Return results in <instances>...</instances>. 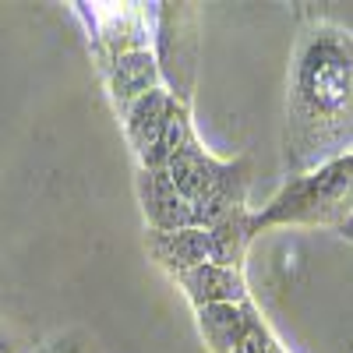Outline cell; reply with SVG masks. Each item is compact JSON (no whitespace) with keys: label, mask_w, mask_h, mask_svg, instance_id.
Returning <instances> with one entry per match:
<instances>
[{"label":"cell","mask_w":353,"mask_h":353,"mask_svg":"<svg viewBox=\"0 0 353 353\" xmlns=\"http://www.w3.org/2000/svg\"><path fill=\"white\" fill-rule=\"evenodd\" d=\"M226 353H290V350L276 339V332L269 329V321L261 318L254 301H248L244 304V321H241V329H237V336H233Z\"/></svg>","instance_id":"obj_13"},{"label":"cell","mask_w":353,"mask_h":353,"mask_svg":"<svg viewBox=\"0 0 353 353\" xmlns=\"http://www.w3.org/2000/svg\"><path fill=\"white\" fill-rule=\"evenodd\" d=\"M251 241H254V233H251V209L233 212V216H226L223 223L209 226L212 265L244 272V258H248V244H251Z\"/></svg>","instance_id":"obj_11"},{"label":"cell","mask_w":353,"mask_h":353,"mask_svg":"<svg viewBox=\"0 0 353 353\" xmlns=\"http://www.w3.org/2000/svg\"><path fill=\"white\" fill-rule=\"evenodd\" d=\"M0 353H14V350H11V343L4 339V332H0Z\"/></svg>","instance_id":"obj_17"},{"label":"cell","mask_w":353,"mask_h":353,"mask_svg":"<svg viewBox=\"0 0 353 353\" xmlns=\"http://www.w3.org/2000/svg\"><path fill=\"white\" fill-rule=\"evenodd\" d=\"M244 304H212V307H194V321H198V332L209 346V353H226L233 336H237L241 321H244Z\"/></svg>","instance_id":"obj_12"},{"label":"cell","mask_w":353,"mask_h":353,"mask_svg":"<svg viewBox=\"0 0 353 353\" xmlns=\"http://www.w3.org/2000/svg\"><path fill=\"white\" fill-rule=\"evenodd\" d=\"M170 103H173V96L166 92V88H156V92L141 96V99L121 117L124 138H128V145H131L138 166H145V170H156V163H159V145H163V131H166Z\"/></svg>","instance_id":"obj_7"},{"label":"cell","mask_w":353,"mask_h":353,"mask_svg":"<svg viewBox=\"0 0 353 353\" xmlns=\"http://www.w3.org/2000/svg\"><path fill=\"white\" fill-rule=\"evenodd\" d=\"M339 233H343V237H346V241L353 244V219H346V223L339 226Z\"/></svg>","instance_id":"obj_16"},{"label":"cell","mask_w":353,"mask_h":353,"mask_svg":"<svg viewBox=\"0 0 353 353\" xmlns=\"http://www.w3.org/2000/svg\"><path fill=\"white\" fill-rule=\"evenodd\" d=\"M166 173H170L176 194L191 205L198 230H209L223 223L226 216L248 209V191H251L248 156L219 159L201 141H194L166 163Z\"/></svg>","instance_id":"obj_3"},{"label":"cell","mask_w":353,"mask_h":353,"mask_svg":"<svg viewBox=\"0 0 353 353\" xmlns=\"http://www.w3.org/2000/svg\"><path fill=\"white\" fill-rule=\"evenodd\" d=\"M198 134H194V113H191V103H181L173 99L170 103V117H166V131H163V145H159V163L156 170H166V163L184 152L188 145H194Z\"/></svg>","instance_id":"obj_14"},{"label":"cell","mask_w":353,"mask_h":353,"mask_svg":"<svg viewBox=\"0 0 353 353\" xmlns=\"http://www.w3.org/2000/svg\"><path fill=\"white\" fill-rule=\"evenodd\" d=\"M134 188H138V205L145 212V230L173 233V230L194 226L191 205L176 194V188H173L166 170H145V166H138Z\"/></svg>","instance_id":"obj_6"},{"label":"cell","mask_w":353,"mask_h":353,"mask_svg":"<svg viewBox=\"0 0 353 353\" xmlns=\"http://www.w3.org/2000/svg\"><path fill=\"white\" fill-rule=\"evenodd\" d=\"M152 53L163 74V88L191 103L198 64V11L191 4H152Z\"/></svg>","instance_id":"obj_4"},{"label":"cell","mask_w":353,"mask_h":353,"mask_svg":"<svg viewBox=\"0 0 353 353\" xmlns=\"http://www.w3.org/2000/svg\"><path fill=\"white\" fill-rule=\"evenodd\" d=\"M353 152V32L314 21L297 36L286 78L283 156L301 176Z\"/></svg>","instance_id":"obj_1"},{"label":"cell","mask_w":353,"mask_h":353,"mask_svg":"<svg viewBox=\"0 0 353 353\" xmlns=\"http://www.w3.org/2000/svg\"><path fill=\"white\" fill-rule=\"evenodd\" d=\"M78 8L92 28L96 61L103 74L117 57L152 46V11H145V4H92V11H88V4Z\"/></svg>","instance_id":"obj_5"},{"label":"cell","mask_w":353,"mask_h":353,"mask_svg":"<svg viewBox=\"0 0 353 353\" xmlns=\"http://www.w3.org/2000/svg\"><path fill=\"white\" fill-rule=\"evenodd\" d=\"M173 286L188 297L191 307H212V304H241L251 301V290L244 272L237 269H223V265H194V269L173 276Z\"/></svg>","instance_id":"obj_8"},{"label":"cell","mask_w":353,"mask_h":353,"mask_svg":"<svg viewBox=\"0 0 353 353\" xmlns=\"http://www.w3.org/2000/svg\"><path fill=\"white\" fill-rule=\"evenodd\" d=\"M103 78H106V88H110L117 117H124L141 96L163 88V74H159V64H156L152 50H134V53L117 57Z\"/></svg>","instance_id":"obj_9"},{"label":"cell","mask_w":353,"mask_h":353,"mask_svg":"<svg viewBox=\"0 0 353 353\" xmlns=\"http://www.w3.org/2000/svg\"><path fill=\"white\" fill-rule=\"evenodd\" d=\"M353 219V152L321 163L311 173L290 176L283 191L251 212V233L272 226H343Z\"/></svg>","instance_id":"obj_2"},{"label":"cell","mask_w":353,"mask_h":353,"mask_svg":"<svg viewBox=\"0 0 353 353\" xmlns=\"http://www.w3.org/2000/svg\"><path fill=\"white\" fill-rule=\"evenodd\" d=\"M50 353H85V350H81V346H71V343H57Z\"/></svg>","instance_id":"obj_15"},{"label":"cell","mask_w":353,"mask_h":353,"mask_svg":"<svg viewBox=\"0 0 353 353\" xmlns=\"http://www.w3.org/2000/svg\"><path fill=\"white\" fill-rule=\"evenodd\" d=\"M145 251H149V258L159 265L170 279L181 276V272H188V269H194V265L212 261L209 230H198V226L173 230V233L145 230Z\"/></svg>","instance_id":"obj_10"}]
</instances>
